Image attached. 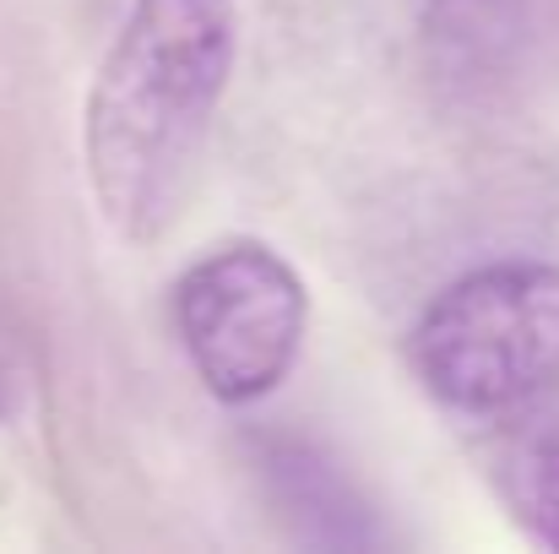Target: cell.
I'll list each match as a JSON object with an SVG mask.
<instances>
[{"label": "cell", "mask_w": 559, "mask_h": 554, "mask_svg": "<svg viewBox=\"0 0 559 554\" xmlns=\"http://www.w3.org/2000/svg\"><path fill=\"white\" fill-rule=\"evenodd\" d=\"M239 55L234 0H136L109 38L82 115L98 212L126 239H158L180 217Z\"/></svg>", "instance_id": "1"}, {"label": "cell", "mask_w": 559, "mask_h": 554, "mask_svg": "<svg viewBox=\"0 0 559 554\" xmlns=\"http://www.w3.org/2000/svg\"><path fill=\"white\" fill-rule=\"evenodd\" d=\"M413 369L435 402L500 419L559 380V267L495 261L445 283L413 327Z\"/></svg>", "instance_id": "2"}, {"label": "cell", "mask_w": 559, "mask_h": 554, "mask_svg": "<svg viewBox=\"0 0 559 554\" xmlns=\"http://www.w3.org/2000/svg\"><path fill=\"white\" fill-rule=\"evenodd\" d=\"M310 321L305 278L261 239L217 245L175 283V332L195 380L228 402L272 397L299 359Z\"/></svg>", "instance_id": "3"}, {"label": "cell", "mask_w": 559, "mask_h": 554, "mask_svg": "<svg viewBox=\"0 0 559 554\" xmlns=\"http://www.w3.org/2000/svg\"><path fill=\"white\" fill-rule=\"evenodd\" d=\"M424 44L440 76L473 87L511 71L522 44V0H429Z\"/></svg>", "instance_id": "4"}, {"label": "cell", "mask_w": 559, "mask_h": 554, "mask_svg": "<svg viewBox=\"0 0 559 554\" xmlns=\"http://www.w3.org/2000/svg\"><path fill=\"white\" fill-rule=\"evenodd\" d=\"M500 484H506V500H511L522 533H527L538 550L559 554V435L555 429L522 435V440L506 451Z\"/></svg>", "instance_id": "5"}, {"label": "cell", "mask_w": 559, "mask_h": 554, "mask_svg": "<svg viewBox=\"0 0 559 554\" xmlns=\"http://www.w3.org/2000/svg\"><path fill=\"white\" fill-rule=\"evenodd\" d=\"M11 408V365H5V349H0V413Z\"/></svg>", "instance_id": "6"}]
</instances>
